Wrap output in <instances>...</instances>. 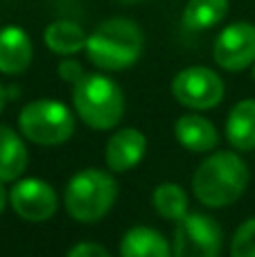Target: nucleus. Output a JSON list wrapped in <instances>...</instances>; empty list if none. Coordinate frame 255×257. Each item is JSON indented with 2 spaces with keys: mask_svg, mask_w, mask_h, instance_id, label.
<instances>
[{
  "mask_svg": "<svg viewBox=\"0 0 255 257\" xmlns=\"http://www.w3.org/2000/svg\"><path fill=\"white\" fill-rule=\"evenodd\" d=\"M86 39L88 34L84 32V27L75 21H52L43 32V41L48 45L50 52L61 54V57H72V54L81 52L86 48Z\"/></svg>",
  "mask_w": 255,
  "mask_h": 257,
  "instance_id": "2eb2a0df",
  "label": "nucleus"
},
{
  "mask_svg": "<svg viewBox=\"0 0 255 257\" xmlns=\"http://www.w3.org/2000/svg\"><path fill=\"white\" fill-rule=\"evenodd\" d=\"M253 79H255V63H253Z\"/></svg>",
  "mask_w": 255,
  "mask_h": 257,
  "instance_id": "393cba45",
  "label": "nucleus"
},
{
  "mask_svg": "<svg viewBox=\"0 0 255 257\" xmlns=\"http://www.w3.org/2000/svg\"><path fill=\"white\" fill-rule=\"evenodd\" d=\"M117 199V183L102 169H81L68 181L63 205L79 223L99 221L108 214Z\"/></svg>",
  "mask_w": 255,
  "mask_h": 257,
  "instance_id": "20e7f679",
  "label": "nucleus"
},
{
  "mask_svg": "<svg viewBox=\"0 0 255 257\" xmlns=\"http://www.w3.org/2000/svg\"><path fill=\"white\" fill-rule=\"evenodd\" d=\"M7 201H9V192L5 190V181H0V214L7 208Z\"/></svg>",
  "mask_w": 255,
  "mask_h": 257,
  "instance_id": "4be33fe9",
  "label": "nucleus"
},
{
  "mask_svg": "<svg viewBox=\"0 0 255 257\" xmlns=\"http://www.w3.org/2000/svg\"><path fill=\"white\" fill-rule=\"evenodd\" d=\"M221 228L208 214H185L174 230L172 257H219Z\"/></svg>",
  "mask_w": 255,
  "mask_h": 257,
  "instance_id": "0eeeda50",
  "label": "nucleus"
},
{
  "mask_svg": "<svg viewBox=\"0 0 255 257\" xmlns=\"http://www.w3.org/2000/svg\"><path fill=\"white\" fill-rule=\"evenodd\" d=\"M66 257H111V255H108V250L104 246L95 244V241H79L77 246H72L68 250Z\"/></svg>",
  "mask_w": 255,
  "mask_h": 257,
  "instance_id": "412c9836",
  "label": "nucleus"
},
{
  "mask_svg": "<svg viewBox=\"0 0 255 257\" xmlns=\"http://www.w3.org/2000/svg\"><path fill=\"white\" fill-rule=\"evenodd\" d=\"M18 126L27 140L41 147H54L72 138L75 115L66 104L43 97L23 106L18 115Z\"/></svg>",
  "mask_w": 255,
  "mask_h": 257,
  "instance_id": "39448f33",
  "label": "nucleus"
},
{
  "mask_svg": "<svg viewBox=\"0 0 255 257\" xmlns=\"http://www.w3.org/2000/svg\"><path fill=\"white\" fill-rule=\"evenodd\" d=\"M230 257H255V217L246 219L235 230L230 241Z\"/></svg>",
  "mask_w": 255,
  "mask_h": 257,
  "instance_id": "6ab92c4d",
  "label": "nucleus"
},
{
  "mask_svg": "<svg viewBox=\"0 0 255 257\" xmlns=\"http://www.w3.org/2000/svg\"><path fill=\"white\" fill-rule=\"evenodd\" d=\"M120 3H140V0H120Z\"/></svg>",
  "mask_w": 255,
  "mask_h": 257,
  "instance_id": "b1692460",
  "label": "nucleus"
},
{
  "mask_svg": "<svg viewBox=\"0 0 255 257\" xmlns=\"http://www.w3.org/2000/svg\"><path fill=\"white\" fill-rule=\"evenodd\" d=\"M174 136L179 145H183L188 151H197V154H208L219 145L217 126L208 117H201L197 113L181 115L174 122Z\"/></svg>",
  "mask_w": 255,
  "mask_h": 257,
  "instance_id": "f8f14e48",
  "label": "nucleus"
},
{
  "mask_svg": "<svg viewBox=\"0 0 255 257\" xmlns=\"http://www.w3.org/2000/svg\"><path fill=\"white\" fill-rule=\"evenodd\" d=\"M230 9V0H188L183 7V25L190 32H203L219 25Z\"/></svg>",
  "mask_w": 255,
  "mask_h": 257,
  "instance_id": "f3484780",
  "label": "nucleus"
},
{
  "mask_svg": "<svg viewBox=\"0 0 255 257\" xmlns=\"http://www.w3.org/2000/svg\"><path fill=\"white\" fill-rule=\"evenodd\" d=\"M9 203L25 221H48L57 212V192L41 178H23L9 190Z\"/></svg>",
  "mask_w": 255,
  "mask_h": 257,
  "instance_id": "1a4fd4ad",
  "label": "nucleus"
},
{
  "mask_svg": "<svg viewBox=\"0 0 255 257\" xmlns=\"http://www.w3.org/2000/svg\"><path fill=\"white\" fill-rule=\"evenodd\" d=\"M27 167V147L14 128L0 124V181L21 178Z\"/></svg>",
  "mask_w": 255,
  "mask_h": 257,
  "instance_id": "dca6fc26",
  "label": "nucleus"
},
{
  "mask_svg": "<svg viewBox=\"0 0 255 257\" xmlns=\"http://www.w3.org/2000/svg\"><path fill=\"white\" fill-rule=\"evenodd\" d=\"M34 59V45L23 27L5 25L0 30V72L21 75L30 68Z\"/></svg>",
  "mask_w": 255,
  "mask_h": 257,
  "instance_id": "9b49d317",
  "label": "nucleus"
},
{
  "mask_svg": "<svg viewBox=\"0 0 255 257\" xmlns=\"http://www.w3.org/2000/svg\"><path fill=\"white\" fill-rule=\"evenodd\" d=\"M72 106L86 126L108 131L120 124L124 115V93L111 77L86 72L72 86Z\"/></svg>",
  "mask_w": 255,
  "mask_h": 257,
  "instance_id": "7ed1b4c3",
  "label": "nucleus"
},
{
  "mask_svg": "<svg viewBox=\"0 0 255 257\" xmlns=\"http://www.w3.org/2000/svg\"><path fill=\"white\" fill-rule=\"evenodd\" d=\"M120 257H172L165 237L149 226H136L120 241Z\"/></svg>",
  "mask_w": 255,
  "mask_h": 257,
  "instance_id": "ddd939ff",
  "label": "nucleus"
},
{
  "mask_svg": "<svg viewBox=\"0 0 255 257\" xmlns=\"http://www.w3.org/2000/svg\"><path fill=\"white\" fill-rule=\"evenodd\" d=\"M154 208L161 214L163 219H170V221H179L188 214V194L181 185L176 183H161V185L154 190Z\"/></svg>",
  "mask_w": 255,
  "mask_h": 257,
  "instance_id": "a211bd4d",
  "label": "nucleus"
},
{
  "mask_svg": "<svg viewBox=\"0 0 255 257\" xmlns=\"http://www.w3.org/2000/svg\"><path fill=\"white\" fill-rule=\"evenodd\" d=\"M226 138L237 151L255 149V99H242L230 108Z\"/></svg>",
  "mask_w": 255,
  "mask_h": 257,
  "instance_id": "4468645a",
  "label": "nucleus"
},
{
  "mask_svg": "<svg viewBox=\"0 0 255 257\" xmlns=\"http://www.w3.org/2000/svg\"><path fill=\"white\" fill-rule=\"evenodd\" d=\"M212 57L217 66L228 72L246 70L255 63V25L246 21H235L217 34L212 45Z\"/></svg>",
  "mask_w": 255,
  "mask_h": 257,
  "instance_id": "6e6552de",
  "label": "nucleus"
},
{
  "mask_svg": "<svg viewBox=\"0 0 255 257\" xmlns=\"http://www.w3.org/2000/svg\"><path fill=\"white\" fill-rule=\"evenodd\" d=\"M145 50V34L131 18H108L102 21L86 39V57L99 70L117 72L131 68Z\"/></svg>",
  "mask_w": 255,
  "mask_h": 257,
  "instance_id": "f257e3e1",
  "label": "nucleus"
},
{
  "mask_svg": "<svg viewBox=\"0 0 255 257\" xmlns=\"http://www.w3.org/2000/svg\"><path fill=\"white\" fill-rule=\"evenodd\" d=\"M5 102H7V93H5V88L0 86V111L5 108Z\"/></svg>",
  "mask_w": 255,
  "mask_h": 257,
  "instance_id": "5701e85b",
  "label": "nucleus"
},
{
  "mask_svg": "<svg viewBox=\"0 0 255 257\" xmlns=\"http://www.w3.org/2000/svg\"><path fill=\"white\" fill-rule=\"evenodd\" d=\"M84 75H86L84 66H81L79 61H75V59H63V61L59 63V77H61L66 84L75 86Z\"/></svg>",
  "mask_w": 255,
  "mask_h": 257,
  "instance_id": "aec40b11",
  "label": "nucleus"
},
{
  "mask_svg": "<svg viewBox=\"0 0 255 257\" xmlns=\"http://www.w3.org/2000/svg\"><path fill=\"white\" fill-rule=\"evenodd\" d=\"M224 81L206 66H190L172 79V95L179 104L194 111H210L224 99Z\"/></svg>",
  "mask_w": 255,
  "mask_h": 257,
  "instance_id": "423d86ee",
  "label": "nucleus"
},
{
  "mask_svg": "<svg viewBox=\"0 0 255 257\" xmlns=\"http://www.w3.org/2000/svg\"><path fill=\"white\" fill-rule=\"evenodd\" d=\"M248 167L233 151L210 154L192 176V192L206 208H226L244 194Z\"/></svg>",
  "mask_w": 255,
  "mask_h": 257,
  "instance_id": "f03ea898",
  "label": "nucleus"
},
{
  "mask_svg": "<svg viewBox=\"0 0 255 257\" xmlns=\"http://www.w3.org/2000/svg\"><path fill=\"white\" fill-rule=\"evenodd\" d=\"M145 151H147V138H145V133L134 126H126L108 138L104 160H106L111 172L124 174L129 169H134L145 158Z\"/></svg>",
  "mask_w": 255,
  "mask_h": 257,
  "instance_id": "9d476101",
  "label": "nucleus"
}]
</instances>
